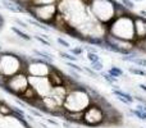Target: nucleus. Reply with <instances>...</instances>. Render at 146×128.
<instances>
[{
	"instance_id": "obj_1",
	"label": "nucleus",
	"mask_w": 146,
	"mask_h": 128,
	"mask_svg": "<svg viewBox=\"0 0 146 128\" xmlns=\"http://www.w3.org/2000/svg\"><path fill=\"white\" fill-rule=\"evenodd\" d=\"M92 103L94 99L86 88V85L73 81L68 86V92L63 103V110L64 113L82 114Z\"/></svg>"
},
{
	"instance_id": "obj_2",
	"label": "nucleus",
	"mask_w": 146,
	"mask_h": 128,
	"mask_svg": "<svg viewBox=\"0 0 146 128\" xmlns=\"http://www.w3.org/2000/svg\"><path fill=\"white\" fill-rule=\"evenodd\" d=\"M106 35L111 37L119 38V40L129 41L136 44L135 37V27H133V15L126 13V14L117 15L108 26H106Z\"/></svg>"
},
{
	"instance_id": "obj_3",
	"label": "nucleus",
	"mask_w": 146,
	"mask_h": 128,
	"mask_svg": "<svg viewBox=\"0 0 146 128\" xmlns=\"http://www.w3.org/2000/svg\"><path fill=\"white\" fill-rule=\"evenodd\" d=\"M87 5L91 15L105 27L117 17V1L114 0H87Z\"/></svg>"
},
{
	"instance_id": "obj_4",
	"label": "nucleus",
	"mask_w": 146,
	"mask_h": 128,
	"mask_svg": "<svg viewBox=\"0 0 146 128\" xmlns=\"http://www.w3.org/2000/svg\"><path fill=\"white\" fill-rule=\"evenodd\" d=\"M26 58L12 51H1L0 53V76L3 78H9L25 70Z\"/></svg>"
},
{
	"instance_id": "obj_5",
	"label": "nucleus",
	"mask_w": 146,
	"mask_h": 128,
	"mask_svg": "<svg viewBox=\"0 0 146 128\" xmlns=\"http://www.w3.org/2000/svg\"><path fill=\"white\" fill-rule=\"evenodd\" d=\"M82 126L87 128L106 126V111L100 101H94L82 113Z\"/></svg>"
},
{
	"instance_id": "obj_6",
	"label": "nucleus",
	"mask_w": 146,
	"mask_h": 128,
	"mask_svg": "<svg viewBox=\"0 0 146 128\" xmlns=\"http://www.w3.org/2000/svg\"><path fill=\"white\" fill-rule=\"evenodd\" d=\"M30 88V80H28V74L23 70L19 72L17 74L12 76V77L7 78L4 82V86L1 87V90L7 91L8 94L15 96V97H19L21 95L26 92V91Z\"/></svg>"
},
{
	"instance_id": "obj_7",
	"label": "nucleus",
	"mask_w": 146,
	"mask_h": 128,
	"mask_svg": "<svg viewBox=\"0 0 146 128\" xmlns=\"http://www.w3.org/2000/svg\"><path fill=\"white\" fill-rule=\"evenodd\" d=\"M26 13H30L36 21H38L42 25H46L48 27H51L55 22V18L58 15V8L56 4L51 5H38V7H32L28 5L26 8Z\"/></svg>"
},
{
	"instance_id": "obj_8",
	"label": "nucleus",
	"mask_w": 146,
	"mask_h": 128,
	"mask_svg": "<svg viewBox=\"0 0 146 128\" xmlns=\"http://www.w3.org/2000/svg\"><path fill=\"white\" fill-rule=\"evenodd\" d=\"M104 50L119 54V55H129V54L137 51L136 44L135 42L119 40V38L111 37V36H109V35L104 36Z\"/></svg>"
},
{
	"instance_id": "obj_9",
	"label": "nucleus",
	"mask_w": 146,
	"mask_h": 128,
	"mask_svg": "<svg viewBox=\"0 0 146 128\" xmlns=\"http://www.w3.org/2000/svg\"><path fill=\"white\" fill-rule=\"evenodd\" d=\"M54 65L48 63L38 58L26 56V64H25V72L28 74V77H48L49 73L53 70Z\"/></svg>"
},
{
	"instance_id": "obj_10",
	"label": "nucleus",
	"mask_w": 146,
	"mask_h": 128,
	"mask_svg": "<svg viewBox=\"0 0 146 128\" xmlns=\"http://www.w3.org/2000/svg\"><path fill=\"white\" fill-rule=\"evenodd\" d=\"M28 80H30V87L37 94L40 99L45 97L53 88L48 77H28Z\"/></svg>"
},
{
	"instance_id": "obj_11",
	"label": "nucleus",
	"mask_w": 146,
	"mask_h": 128,
	"mask_svg": "<svg viewBox=\"0 0 146 128\" xmlns=\"http://www.w3.org/2000/svg\"><path fill=\"white\" fill-rule=\"evenodd\" d=\"M48 78H49V81H50L53 87H56V86H67V87H68V86L71 85V82L73 81L69 76L67 77V76L64 74L62 70H59L56 67H54L53 70L49 73Z\"/></svg>"
},
{
	"instance_id": "obj_12",
	"label": "nucleus",
	"mask_w": 146,
	"mask_h": 128,
	"mask_svg": "<svg viewBox=\"0 0 146 128\" xmlns=\"http://www.w3.org/2000/svg\"><path fill=\"white\" fill-rule=\"evenodd\" d=\"M133 27L137 44L146 37V18L141 17V15H133Z\"/></svg>"
},
{
	"instance_id": "obj_13",
	"label": "nucleus",
	"mask_w": 146,
	"mask_h": 128,
	"mask_svg": "<svg viewBox=\"0 0 146 128\" xmlns=\"http://www.w3.org/2000/svg\"><path fill=\"white\" fill-rule=\"evenodd\" d=\"M111 94H113V95L115 96L119 101H121V103L126 104V105H131V104L135 101L133 95H131V94L121 90V88L117 87V86H113V87H111Z\"/></svg>"
},
{
	"instance_id": "obj_14",
	"label": "nucleus",
	"mask_w": 146,
	"mask_h": 128,
	"mask_svg": "<svg viewBox=\"0 0 146 128\" xmlns=\"http://www.w3.org/2000/svg\"><path fill=\"white\" fill-rule=\"evenodd\" d=\"M1 5L3 8L8 9L12 13H26V8H23L22 5H19L17 1H13V0H1Z\"/></svg>"
},
{
	"instance_id": "obj_15",
	"label": "nucleus",
	"mask_w": 146,
	"mask_h": 128,
	"mask_svg": "<svg viewBox=\"0 0 146 128\" xmlns=\"http://www.w3.org/2000/svg\"><path fill=\"white\" fill-rule=\"evenodd\" d=\"M32 53L35 54V55L37 56L38 59H42V60L48 62V63H50V64H53V63H54V56H53V54L48 53V51L36 50V49H33V50H32Z\"/></svg>"
},
{
	"instance_id": "obj_16",
	"label": "nucleus",
	"mask_w": 146,
	"mask_h": 128,
	"mask_svg": "<svg viewBox=\"0 0 146 128\" xmlns=\"http://www.w3.org/2000/svg\"><path fill=\"white\" fill-rule=\"evenodd\" d=\"M10 31L12 32H14L15 35L18 36V37L21 38V40H23V41H32V36H30L27 32H25V31H22L21 28H18V27H15V26H12L10 27Z\"/></svg>"
},
{
	"instance_id": "obj_17",
	"label": "nucleus",
	"mask_w": 146,
	"mask_h": 128,
	"mask_svg": "<svg viewBox=\"0 0 146 128\" xmlns=\"http://www.w3.org/2000/svg\"><path fill=\"white\" fill-rule=\"evenodd\" d=\"M85 42L87 45L95 46V48L104 49V37H87L85 38Z\"/></svg>"
},
{
	"instance_id": "obj_18",
	"label": "nucleus",
	"mask_w": 146,
	"mask_h": 128,
	"mask_svg": "<svg viewBox=\"0 0 146 128\" xmlns=\"http://www.w3.org/2000/svg\"><path fill=\"white\" fill-rule=\"evenodd\" d=\"M13 114V106L5 103L4 100H0V115H9Z\"/></svg>"
},
{
	"instance_id": "obj_19",
	"label": "nucleus",
	"mask_w": 146,
	"mask_h": 128,
	"mask_svg": "<svg viewBox=\"0 0 146 128\" xmlns=\"http://www.w3.org/2000/svg\"><path fill=\"white\" fill-rule=\"evenodd\" d=\"M108 73L110 76H113V77H115V78H121V77L124 76L123 69H122L121 67H117V65H111V67L108 69Z\"/></svg>"
},
{
	"instance_id": "obj_20",
	"label": "nucleus",
	"mask_w": 146,
	"mask_h": 128,
	"mask_svg": "<svg viewBox=\"0 0 146 128\" xmlns=\"http://www.w3.org/2000/svg\"><path fill=\"white\" fill-rule=\"evenodd\" d=\"M128 63L135 64L136 67L142 68V69H146V58H142V56H136V58H131Z\"/></svg>"
},
{
	"instance_id": "obj_21",
	"label": "nucleus",
	"mask_w": 146,
	"mask_h": 128,
	"mask_svg": "<svg viewBox=\"0 0 146 128\" xmlns=\"http://www.w3.org/2000/svg\"><path fill=\"white\" fill-rule=\"evenodd\" d=\"M128 73L133 76H140V77H146V69H142V68H139V67H129L128 68Z\"/></svg>"
},
{
	"instance_id": "obj_22",
	"label": "nucleus",
	"mask_w": 146,
	"mask_h": 128,
	"mask_svg": "<svg viewBox=\"0 0 146 128\" xmlns=\"http://www.w3.org/2000/svg\"><path fill=\"white\" fill-rule=\"evenodd\" d=\"M100 76L104 78V81H105V82L109 83V85H113V86H114L117 82H118V78H115V77H113V76H110L108 72H104V70H103V72H100Z\"/></svg>"
},
{
	"instance_id": "obj_23",
	"label": "nucleus",
	"mask_w": 146,
	"mask_h": 128,
	"mask_svg": "<svg viewBox=\"0 0 146 128\" xmlns=\"http://www.w3.org/2000/svg\"><path fill=\"white\" fill-rule=\"evenodd\" d=\"M58 0H31L30 5L32 7H38V5H51V4H56Z\"/></svg>"
},
{
	"instance_id": "obj_24",
	"label": "nucleus",
	"mask_w": 146,
	"mask_h": 128,
	"mask_svg": "<svg viewBox=\"0 0 146 128\" xmlns=\"http://www.w3.org/2000/svg\"><path fill=\"white\" fill-rule=\"evenodd\" d=\"M128 111H129V114H131V115H133V117H135V118L140 119V121L146 122V113L139 111V110H136V109H129Z\"/></svg>"
},
{
	"instance_id": "obj_25",
	"label": "nucleus",
	"mask_w": 146,
	"mask_h": 128,
	"mask_svg": "<svg viewBox=\"0 0 146 128\" xmlns=\"http://www.w3.org/2000/svg\"><path fill=\"white\" fill-rule=\"evenodd\" d=\"M59 55H60L62 59H64V60L67 62H77V56L72 55L71 53H66V51H59Z\"/></svg>"
},
{
	"instance_id": "obj_26",
	"label": "nucleus",
	"mask_w": 146,
	"mask_h": 128,
	"mask_svg": "<svg viewBox=\"0 0 146 128\" xmlns=\"http://www.w3.org/2000/svg\"><path fill=\"white\" fill-rule=\"evenodd\" d=\"M90 68L92 70H95L96 73H100L104 70V64L101 60H99V62H95V63H90Z\"/></svg>"
},
{
	"instance_id": "obj_27",
	"label": "nucleus",
	"mask_w": 146,
	"mask_h": 128,
	"mask_svg": "<svg viewBox=\"0 0 146 128\" xmlns=\"http://www.w3.org/2000/svg\"><path fill=\"white\" fill-rule=\"evenodd\" d=\"M27 22H28V23H31V25H33V26H36V27L40 28V30L45 31V32H49V27H48V26H45V25H42V23H40L38 21H35V19H27Z\"/></svg>"
},
{
	"instance_id": "obj_28",
	"label": "nucleus",
	"mask_w": 146,
	"mask_h": 128,
	"mask_svg": "<svg viewBox=\"0 0 146 128\" xmlns=\"http://www.w3.org/2000/svg\"><path fill=\"white\" fill-rule=\"evenodd\" d=\"M87 60L90 62V63H95V62H99V60H101V58H100V55H99L98 53H87Z\"/></svg>"
},
{
	"instance_id": "obj_29",
	"label": "nucleus",
	"mask_w": 146,
	"mask_h": 128,
	"mask_svg": "<svg viewBox=\"0 0 146 128\" xmlns=\"http://www.w3.org/2000/svg\"><path fill=\"white\" fill-rule=\"evenodd\" d=\"M83 48L82 46H77V48H69V53L74 56H81L83 54Z\"/></svg>"
},
{
	"instance_id": "obj_30",
	"label": "nucleus",
	"mask_w": 146,
	"mask_h": 128,
	"mask_svg": "<svg viewBox=\"0 0 146 128\" xmlns=\"http://www.w3.org/2000/svg\"><path fill=\"white\" fill-rule=\"evenodd\" d=\"M66 64L68 65L71 69L73 70H76V72H78V73H83V68L82 67H80L78 64H76L74 62H66Z\"/></svg>"
},
{
	"instance_id": "obj_31",
	"label": "nucleus",
	"mask_w": 146,
	"mask_h": 128,
	"mask_svg": "<svg viewBox=\"0 0 146 128\" xmlns=\"http://www.w3.org/2000/svg\"><path fill=\"white\" fill-rule=\"evenodd\" d=\"M121 4L126 8L127 10H132L135 9V3L132 0H121Z\"/></svg>"
},
{
	"instance_id": "obj_32",
	"label": "nucleus",
	"mask_w": 146,
	"mask_h": 128,
	"mask_svg": "<svg viewBox=\"0 0 146 128\" xmlns=\"http://www.w3.org/2000/svg\"><path fill=\"white\" fill-rule=\"evenodd\" d=\"M83 73L88 74L90 77H92V78H99V73H96L95 70H92L90 67H85V68H83Z\"/></svg>"
},
{
	"instance_id": "obj_33",
	"label": "nucleus",
	"mask_w": 146,
	"mask_h": 128,
	"mask_svg": "<svg viewBox=\"0 0 146 128\" xmlns=\"http://www.w3.org/2000/svg\"><path fill=\"white\" fill-rule=\"evenodd\" d=\"M136 50L137 51H144V53H146V37L142 41H140V42L136 44Z\"/></svg>"
},
{
	"instance_id": "obj_34",
	"label": "nucleus",
	"mask_w": 146,
	"mask_h": 128,
	"mask_svg": "<svg viewBox=\"0 0 146 128\" xmlns=\"http://www.w3.org/2000/svg\"><path fill=\"white\" fill-rule=\"evenodd\" d=\"M35 38L38 41V42H41V44H42L44 46H48V48H50V46H51V42H50V41H49V40H46L45 37H41L40 35H36V36H35Z\"/></svg>"
},
{
	"instance_id": "obj_35",
	"label": "nucleus",
	"mask_w": 146,
	"mask_h": 128,
	"mask_svg": "<svg viewBox=\"0 0 146 128\" xmlns=\"http://www.w3.org/2000/svg\"><path fill=\"white\" fill-rule=\"evenodd\" d=\"M56 42H58L59 45H62V46H64V48H67V49L71 48V44H69L67 40H64L63 37H58V38H56Z\"/></svg>"
},
{
	"instance_id": "obj_36",
	"label": "nucleus",
	"mask_w": 146,
	"mask_h": 128,
	"mask_svg": "<svg viewBox=\"0 0 146 128\" xmlns=\"http://www.w3.org/2000/svg\"><path fill=\"white\" fill-rule=\"evenodd\" d=\"M28 111L31 113V115H32V117H38V118H44V114L41 113L40 110H37V109H28Z\"/></svg>"
},
{
	"instance_id": "obj_37",
	"label": "nucleus",
	"mask_w": 146,
	"mask_h": 128,
	"mask_svg": "<svg viewBox=\"0 0 146 128\" xmlns=\"http://www.w3.org/2000/svg\"><path fill=\"white\" fill-rule=\"evenodd\" d=\"M13 21H14L17 25H19L22 28H28L30 26H28V23L27 22H25V21H22V19H19V18H13Z\"/></svg>"
},
{
	"instance_id": "obj_38",
	"label": "nucleus",
	"mask_w": 146,
	"mask_h": 128,
	"mask_svg": "<svg viewBox=\"0 0 146 128\" xmlns=\"http://www.w3.org/2000/svg\"><path fill=\"white\" fill-rule=\"evenodd\" d=\"M83 50H85L86 53H98V48H95V46H91V45L83 46Z\"/></svg>"
},
{
	"instance_id": "obj_39",
	"label": "nucleus",
	"mask_w": 146,
	"mask_h": 128,
	"mask_svg": "<svg viewBox=\"0 0 146 128\" xmlns=\"http://www.w3.org/2000/svg\"><path fill=\"white\" fill-rule=\"evenodd\" d=\"M135 109L139 111H142V113H146V105H144V104H137Z\"/></svg>"
},
{
	"instance_id": "obj_40",
	"label": "nucleus",
	"mask_w": 146,
	"mask_h": 128,
	"mask_svg": "<svg viewBox=\"0 0 146 128\" xmlns=\"http://www.w3.org/2000/svg\"><path fill=\"white\" fill-rule=\"evenodd\" d=\"M46 119V122L48 123H50V124H53V126H55V127H58L59 126V123L56 121H53V119H50V118H45Z\"/></svg>"
},
{
	"instance_id": "obj_41",
	"label": "nucleus",
	"mask_w": 146,
	"mask_h": 128,
	"mask_svg": "<svg viewBox=\"0 0 146 128\" xmlns=\"http://www.w3.org/2000/svg\"><path fill=\"white\" fill-rule=\"evenodd\" d=\"M63 127H64V128H71V127H72V123H71V122L64 121V122H63Z\"/></svg>"
},
{
	"instance_id": "obj_42",
	"label": "nucleus",
	"mask_w": 146,
	"mask_h": 128,
	"mask_svg": "<svg viewBox=\"0 0 146 128\" xmlns=\"http://www.w3.org/2000/svg\"><path fill=\"white\" fill-rule=\"evenodd\" d=\"M139 88L146 92V85H145V83H139Z\"/></svg>"
},
{
	"instance_id": "obj_43",
	"label": "nucleus",
	"mask_w": 146,
	"mask_h": 128,
	"mask_svg": "<svg viewBox=\"0 0 146 128\" xmlns=\"http://www.w3.org/2000/svg\"><path fill=\"white\" fill-rule=\"evenodd\" d=\"M140 14H141V17L146 18V12H145V10H141V12H140Z\"/></svg>"
},
{
	"instance_id": "obj_44",
	"label": "nucleus",
	"mask_w": 146,
	"mask_h": 128,
	"mask_svg": "<svg viewBox=\"0 0 146 128\" xmlns=\"http://www.w3.org/2000/svg\"><path fill=\"white\" fill-rule=\"evenodd\" d=\"M1 51H3V48H1V46H0V53H1Z\"/></svg>"
},
{
	"instance_id": "obj_45",
	"label": "nucleus",
	"mask_w": 146,
	"mask_h": 128,
	"mask_svg": "<svg viewBox=\"0 0 146 128\" xmlns=\"http://www.w3.org/2000/svg\"><path fill=\"white\" fill-rule=\"evenodd\" d=\"M136 1H141V0H136Z\"/></svg>"
},
{
	"instance_id": "obj_46",
	"label": "nucleus",
	"mask_w": 146,
	"mask_h": 128,
	"mask_svg": "<svg viewBox=\"0 0 146 128\" xmlns=\"http://www.w3.org/2000/svg\"><path fill=\"white\" fill-rule=\"evenodd\" d=\"M141 128H145V127H141Z\"/></svg>"
}]
</instances>
